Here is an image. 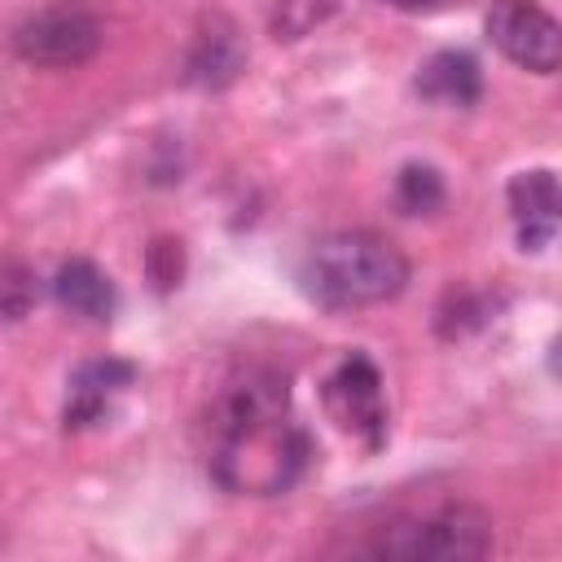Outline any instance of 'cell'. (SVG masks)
<instances>
[{
    "label": "cell",
    "mask_w": 562,
    "mask_h": 562,
    "mask_svg": "<svg viewBox=\"0 0 562 562\" xmlns=\"http://www.w3.org/2000/svg\"><path fill=\"white\" fill-rule=\"evenodd\" d=\"M202 457L215 483L228 492L277 496L285 492L307 457L312 443L290 408V382L277 369L250 364L228 378L202 417Z\"/></svg>",
    "instance_id": "6da1fadb"
},
{
    "label": "cell",
    "mask_w": 562,
    "mask_h": 562,
    "mask_svg": "<svg viewBox=\"0 0 562 562\" xmlns=\"http://www.w3.org/2000/svg\"><path fill=\"white\" fill-rule=\"evenodd\" d=\"M299 281L321 307L356 312V307L391 303L408 285V259L382 233L342 228V233H325L321 241H312Z\"/></svg>",
    "instance_id": "7a4b0ae2"
},
{
    "label": "cell",
    "mask_w": 562,
    "mask_h": 562,
    "mask_svg": "<svg viewBox=\"0 0 562 562\" xmlns=\"http://www.w3.org/2000/svg\"><path fill=\"white\" fill-rule=\"evenodd\" d=\"M509 198V215L518 228V250H549L558 237V220H562V193H558V176L549 167H531L518 171L505 189Z\"/></svg>",
    "instance_id": "52a82bcc"
},
{
    "label": "cell",
    "mask_w": 562,
    "mask_h": 562,
    "mask_svg": "<svg viewBox=\"0 0 562 562\" xmlns=\"http://www.w3.org/2000/svg\"><path fill=\"white\" fill-rule=\"evenodd\" d=\"M53 299L70 312V316H83L92 325H105L119 307V294H114V281L92 263V259H66L53 277Z\"/></svg>",
    "instance_id": "8fae6325"
},
{
    "label": "cell",
    "mask_w": 562,
    "mask_h": 562,
    "mask_svg": "<svg viewBox=\"0 0 562 562\" xmlns=\"http://www.w3.org/2000/svg\"><path fill=\"white\" fill-rule=\"evenodd\" d=\"M395 202L404 215H430L443 206V176L426 162H408L395 180Z\"/></svg>",
    "instance_id": "7c38bea8"
},
{
    "label": "cell",
    "mask_w": 562,
    "mask_h": 562,
    "mask_svg": "<svg viewBox=\"0 0 562 562\" xmlns=\"http://www.w3.org/2000/svg\"><path fill=\"white\" fill-rule=\"evenodd\" d=\"M483 31L492 48L531 75H553L562 66V26L536 0H492Z\"/></svg>",
    "instance_id": "8992f818"
},
{
    "label": "cell",
    "mask_w": 562,
    "mask_h": 562,
    "mask_svg": "<svg viewBox=\"0 0 562 562\" xmlns=\"http://www.w3.org/2000/svg\"><path fill=\"white\" fill-rule=\"evenodd\" d=\"M325 413L347 430L351 439L364 443V452H378L386 443V395H382V373L364 351L342 356L329 378L321 382Z\"/></svg>",
    "instance_id": "5b68a950"
},
{
    "label": "cell",
    "mask_w": 562,
    "mask_h": 562,
    "mask_svg": "<svg viewBox=\"0 0 562 562\" xmlns=\"http://www.w3.org/2000/svg\"><path fill=\"white\" fill-rule=\"evenodd\" d=\"M132 382H136V369H132L127 360H114V356L83 360V364L66 378L61 426H66V430H88V426H97Z\"/></svg>",
    "instance_id": "ba28073f"
},
{
    "label": "cell",
    "mask_w": 562,
    "mask_h": 562,
    "mask_svg": "<svg viewBox=\"0 0 562 562\" xmlns=\"http://www.w3.org/2000/svg\"><path fill=\"white\" fill-rule=\"evenodd\" d=\"M97 48H101V22L92 9H83L75 0L44 4L13 31V53L26 66H44V70L83 66Z\"/></svg>",
    "instance_id": "277c9868"
},
{
    "label": "cell",
    "mask_w": 562,
    "mask_h": 562,
    "mask_svg": "<svg viewBox=\"0 0 562 562\" xmlns=\"http://www.w3.org/2000/svg\"><path fill=\"white\" fill-rule=\"evenodd\" d=\"M378 4H391V9H400V13H439V9H448L452 0H378Z\"/></svg>",
    "instance_id": "4fadbf2b"
},
{
    "label": "cell",
    "mask_w": 562,
    "mask_h": 562,
    "mask_svg": "<svg viewBox=\"0 0 562 562\" xmlns=\"http://www.w3.org/2000/svg\"><path fill=\"white\" fill-rule=\"evenodd\" d=\"M492 549V518L470 501H448L422 514L382 522L360 553L391 562H470Z\"/></svg>",
    "instance_id": "3957f363"
},
{
    "label": "cell",
    "mask_w": 562,
    "mask_h": 562,
    "mask_svg": "<svg viewBox=\"0 0 562 562\" xmlns=\"http://www.w3.org/2000/svg\"><path fill=\"white\" fill-rule=\"evenodd\" d=\"M413 88L430 105H474L483 97V70L465 48H439L417 66Z\"/></svg>",
    "instance_id": "30bf717a"
},
{
    "label": "cell",
    "mask_w": 562,
    "mask_h": 562,
    "mask_svg": "<svg viewBox=\"0 0 562 562\" xmlns=\"http://www.w3.org/2000/svg\"><path fill=\"white\" fill-rule=\"evenodd\" d=\"M246 70V44H241V31L228 22V18H211L193 48H189V61H184V79L198 83V88H228L237 75Z\"/></svg>",
    "instance_id": "9c48e42d"
}]
</instances>
